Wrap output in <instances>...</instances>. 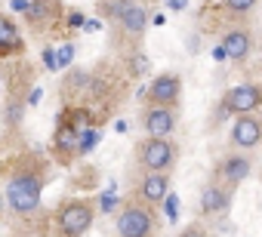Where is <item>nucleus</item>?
Masks as SVG:
<instances>
[{"label": "nucleus", "instance_id": "f257e3e1", "mask_svg": "<svg viewBox=\"0 0 262 237\" xmlns=\"http://www.w3.org/2000/svg\"><path fill=\"white\" fill-rule=\"evenodd\" d=\"M40 188H43V176H40L37 170H22L19 176L10 179L7 203H10L16 212H31V209H37V203H40Z\"/></svg>", "mask_w": 262, "mask_h": 237}, {"label": "nucleus", "instance_id": "a211bd4d", "mask_svg": "<svg viewBox=\"0 0 262 237\" xmlns=\"http://www.w3.org/2000/svg\"><path fill=\"white\" fill-rule=\"evenodd\" d=\"M71 56H74V46H71V43H65V46L59 50V59H56V65H68V62H71Z\"/></svg>", "mask_w": 262, "mask_h": 237}, {"label": "nucleus", "instance_id": "9b49d317", "mask_svg": "<svg viewBox=\"0 0 262 237\" xmlns=\"http://www.w3.org/2000/svg\"><path fill=\"white\" fill-rule=\"evenodd\" d=\"M228 191H231V188H225V185H207L204 194H201V209H204L207 216L225 212V206H228Z\"/></svg>", "mask_w": 262, "mask_h": 237}, {"label": "nucleus", "instance_id": "9d476101", "mask_svg": "<svg viewBox=\"0 0 262 237\" xmlns=\"http://www.w3.org/2000/svg\"><path fill=\"white\" fill-rule=\"evenodd\" d=\"M219 50L225 53V59H247V56H250V50H253V37H250L247 31L234 28V31H228V34H225V40H222V46H219Z\"/></svg>", "mask_w": 262, "mask_h": 237}, {"label": "nucleus", "instance_id": "7ed1b4c3", "mask_svg": "<svg viewBox=\"0 0 262 237\" xmlns=\"http://www.w3.org/2000/svg\"><path fill=\"white\" fill-rule=\"evenodd\" d=\"M117 234L120 237H151L155 234V216L145 206L129 203L117 216Z\"/></svg>", "mask_w": 262, "mask_h": 237}, {"label": "nucleus", "instance_id": "423d86ee", "mask_svg": "<svg viewBox=\"0 0 262 237\" xmlns=\"http://www.w3.org/2000/svg\"><path fill=\"white\" fill-rule=\"evenodd\" d=\"M179 96H182V80H179V74H173V71L158 74V77L151 80V86H148V102H151L155 108H173V105L179 102Z\"/></svg>", "mask_w": 262, "mask_h": 237}, {"label": "nucleus", "instance_id": "dca6fc26", "mask_svg": "<svg viewBox=\"0 0 262 237\" xmlns=\"http://www.w3.org/2000/svg\"><path fill=\"white\" fill-rule=\"evenodd\" d=\"M99 142V133L96 130H86V133H77V151L80 154H86V151H93V145Z\"/></svg>", "mask_w": 262, "mask_h": 237}, {"label": "nucleus", "instance_id": "2eb2a0df", "mask_svg": "<svg viewBox=\"0 0 262 237\" xmlns=\"http://www.w3.org/2000/svg\"><path fill=\"white\" fill-rule=\"evenodd\" d=\"M56 148L59 151H74L77 148V130L68 127V124H62L59 133H56Z\"/></svg>", "mask_w": 262, "mask_h": 237}, {"label": "nucleus", "instance_id": "1a4fd4ad", "mask_svg": "<svg viewBox=\"0 0 262 237\" xmlns=\"http://www.w3.org/2000/svg\"><path fill=\"white\" fill-rule=\"evenodd\" d=\"M250 157H244V154H231V157H225L222 163H219V179L225 182V188H234L237 182H244L247 176H250Z\"/></svg>", "mask_w": 262, "mask_h": 237}, {"label": "nucleus", "instance_id": "f3484780", "mask_svg": "<svg viewBox=\"0 0 262 237\" xmlns=\"http://www.w3.org/2000/svg\"><path fill=\"white\" fill-rule=\"evenodd\" d=\"M253 7H256V0H225V10L234 13V16H244V13H250Z\"/></svg>", "mask_w": 262, "mask_h": 237}, {"label": "nucleus", "instance_id": "f8f14e48", "mask_svg": "<svg viewBox=\"0 0 262 237\" xmlns=\"http://www.w3.org/2000/svg\"><path fill=\"white\" fill-rule=\"evenodd\" d=\"M117 19H120L123 31H129V34H142L145 25H148V13H145L139 4H126V7L117 13Z\"/></svg>", "mask_w": 262, "mask_h": 237}, {"label": "nucleus", "instance_id": "4be33fe9", "mask_svg": "<svg viewBox=\"0 0 262 237\" xmlns=\"http://www.w3.org/2000/svg\"><path fill=\"white\" fill-rule=\"evenodd\" d=\"M13 7L16 10H28V0H13Z\"/></svg>", "mask_w": 262, "mask_h": 237}, {"label": "nucleus", "instance_id": "f03ea898", "mask_svg": "<svg viewBox=\"0 0 262 237\" xmlns=\"http://www.w3.org/2000/svg\"><path fill=\"white\" fill-rule=\"evenodd\" d=\"M62 237H83L93 225V206L86 200H71L59 209V219H56Z\"/></svg>", "mask_w": 262, "mask_h": 237}, {"label": "nucleus", "instance_id": "0eeeda50", "mask_svg": "<svg viewBox=\"0 0 262 237\" xmlns=\"http://www.w3.org/2000/svg\"><path fill=\"white\" fill-rule=\"evenodd\" d=\"M142 127L148 133V139H167L176 130V111L173 108H148L142 117Z\"/></svg>", "mask_w": 262, "mask_h": 237}, {"label": "nucleus", "instance_id": "ddd939ff", "mask_svg": "<svg viewBox=\"0 0 262 237\" xmlns=\"http://www.w3.org/2000/svg\"><path fill=\"white\" fill-rule=\"evenodd\" d=\"M167 188H170L167 173H148V176L142 179V197H145L148 203H161V200L167 197Z\"/></svg>", "mask_w": 262, "mask_h": 237}, {"label": "nucleus", "instance_id": "20e7f679", "mask_svg": "<svg viewBox=\"0 0 262 237\" xmlns=\"http://www.w3.org/2000/svg\"><path fill=\"white\" fill-rule=\"evenodd\" d=\"M139 160L151 173H164L176 160V145L170 139H145L139 142Z\"/></svg>", "mask_w": 262, "mask_h": 237}, {"label": "nucleus", "instance_id": "6e6552de", "mask_svg": "<svg viewBox=\"0 0 262 237\" xmlns=\"http://www.w3.org/2000/svg\"><path fill=\"white\" fill-rule=\"evenodd\" d=\"M231 142L237 148H256L262 142V121H256L253 114H241L231 127Z\"/></svg>", "mask_w": 262, "mask_h": 237}, {"label": "nucleus", "instance_id": "4468645a", "mask_svg": "<svg viewBox=\"0 0 262 237\" xmlns=\"http://www.w3.org/2000/svg\"><path fill=\"white\" fill-rule=\"evenodd\" d=\"M16 50H22L19 25L7 16H0V53H16Z\"/></svg>", "mask_w": 262, "mask_h": 237}, {"label": "nucleus", "instance_id": "412c9836", "mask_svg": "<svg viewBox=\"0 0 262 237\" xmlns=\"http://www.w3.org/2000/svg\"><path fill=\"white\" fill-rule=\"evenodd\" d=\"M43 59H47V65H50V68H56V56H53V50H47V53H43Z\"/></svg>", "mask_w": 262, "mask_h": 237}, {"label": "nucleus", "instance_id": "aec40b11", "mask_svg": "<svg viewBox=\"0 0 262 237\" xmlns=\"http://www.w3.org/2000/svg\"><path fill=\"white\" fill-rule=\"evenodd\" d=\"M68 25H71V28H83V16H80V13H71V16H68Z\"/></svg>", "mask_w": 262, "mask_h": 237}, {"label": "nucleus", "instance_id": "6ab92c4d", "mask_svg": "<svg viewBox=\"0 0 262 237\" xmlns=\"http://www.w3.org/2000/svg\"><path fill=\"white\" fill-rule=\"evenodd\" d=\"M179 237H207V231H204V228H198V225H191V228H185Z\"/></svg>", "mask_w": 262, "mask_h": 237}, {"label": "nucleus", "instance_id": "39448f33", "mask_svg": "<svg viewBox=\"0 0 262 237\" xmlns=\"http://www.w3.org/2000/svg\"><path fill=\"white\" fill-rule=\"evenodd\" d=\"M262 105V89L253 86V83H241V86H231L225 96H222V108L231 111V114H253L256 108Z\"/></svg>", "mask_w": 262, "mask_h": 237}]
</instances>
